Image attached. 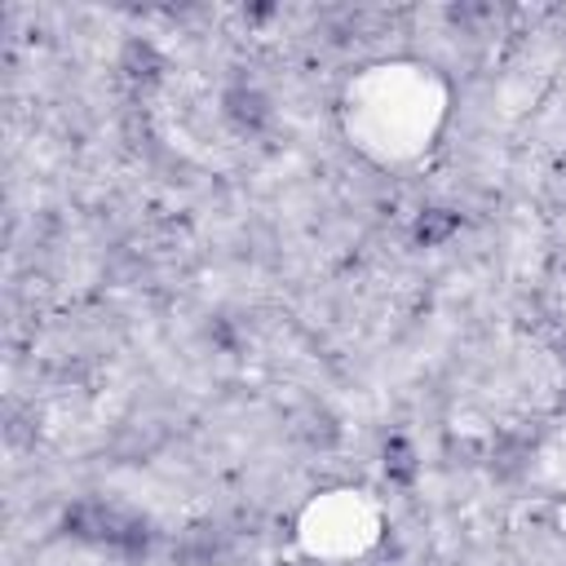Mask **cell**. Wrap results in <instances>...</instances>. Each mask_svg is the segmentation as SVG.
Instances as JSON below:
<instances>
[{"label":"cell","instance_id":"5b68a950","mask_svg":"<svg viewBox=\"0 0 566 566\" xmlns=\"http://www.w3.org/2000/svg\"><path fill=\"white\" fill-rule=\"evenodd\" d=\"M301 438L310 442V447H336V438H342V425H336L327 412H310L305 420H301Z\"/></svg>","mask_w":566,"mask_h":566},{"label":"cell","instance_id":"277c9868","mask_svg":"<svg viewBox=\"0 0 566 566\" xmlns=\"http://www.w3.org/2000/svg\"><path fill=\"white\" fill-rule=\"evenodd\" d=\"M182 553L190 562H212L221 553V531L217 527H190L186 540H182Z\"/></svg>","mask_w":566,"mask_h":566},{"label":"cell","instance_id":"3957f363","mask_svg":"<svg viewBox=\"0 0 566 566\" xmlns=\"http://www.w3.org/2000/svg\"><path fill=\"white\" fill-rule=\"evenodd\" d=\"M461 231V217L451 212V208H425L420 217H416V240L425 244V249H438V244H447L451 235Z\"/></svg>","mask_w":566,"mask_h":566},{"label":"cell","instance_id":"52a82bcc","mask_svg":"<svg viewBox=\"0 0 566 566\" xmlns=\"http://www.w3.org/2000/svg\"><path fill=\"white\" fill-rule=\"evenodd\" d=\"M155 67H160V58H155V49H151V45L134 41V45L125 49V71H129L134 80H151V76H155Z\"/></svg>","mask_w":566,"mask_h":566},{"label":"cell","instance_id":"6da1fadb","mask_svg":"<svg viewBox=\"0 0 566 566\" xmlns=\"http://www.w3.org/2000/svg\"><path fill=\"white\" fill-rule=\"evenodd\" d=\"M67 535L89 540V544H111V548H125V553H142L151 544V522L120 509V505H106V500H80L67 509L62 518Z\"/></svg>","mask_w":566,"mask_h":566},{"label":"cell","instance_id":"8992f818","mask_svg":"<svg viewBox=\"0 0 566 566\" xmlns=\"http://www.w3.org/2000/svg\"><path fill=\"white\" fill-rule=\"evenodd\" d=\"M385 474L398 478V483H412V478H416V457H412V447H407L403 438H394V442L385 447Z\"/></svg>","mask_w":566,"mask_h":566},{"label":"cell","instance_id":"7a4b0ae2","mask_svg":"<svg viewBox=\"0 0 566 566\" xmlns=\"http://www.w3.org/2000/svg\"><path fill=\"white\" fill-rule=\"evenodd\" d=\"M226 120H231L235 129H244V134H257L266 120H270V102L257 93V89H231L226 93Z\"/></svg>","mask_w":566,"mask_h":566}]
</instances>
